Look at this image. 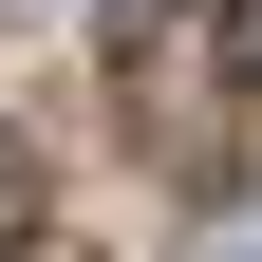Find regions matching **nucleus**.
I'll return each instance as SVG.
<instances>
[{"label":"nucleus","mask_w":262,"mask_h":262,"mask_svg":"<svg viewBox=\"0 0 262 262\" xmlns=\"http://www.w3.org/2000/svg\"><path fill=\"white\" fill-rule=\"evenodd\" d=\"M244 262H262V244H244Z\"/></svg>","instance_id":"1"}]
</instances>
